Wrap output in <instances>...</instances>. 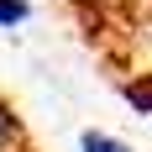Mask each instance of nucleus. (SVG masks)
<instances>
[{"mask_svg": "<svg viewBox=\"0 0 152 152\" xmlns=\"http://www.w3.org/2000/svg\"><path fill=\"white\" fill-rule=\"evenodd\" d=\"M79 147H84V152H131L126 142L105 137V131H84V137H79Z\"/></svg>", "mask_w": 152, "mask_h": 152, "instance_id": "obj_2", "label": "nucleus"}, {"mask_svg": "<svg viewBox=\"0 0 152 152\" xmlns=\"http://www.w3.org/2000/svg\"><path fill=\"white\" fill-rule=\"evenodd\" d=\"M0 152H42L37 137H31V126L21 121V110L0 94Z\"/></svg>", "mask_w": 152, "mask_h": 152, "instance_id": "obj_1", "label": "nucleus"}, {"mask_svg": "<svg viewBox=\"0 0 152 152\" xmlns=\"http://www.w3.org/2000/svg\"><path fill=\"white\" fill-rule=\"evenodd\" d=\"M26 16H31V5H26V0H0V26H5V31H11V26H21Z\"/></svg>", "mask_w": 152, "mask_h": 152, "instance_id": "obj_3", "label": "nucleus"}, {"mask_svg": "<svg viewBox=\"0 0 152 152\" xmlns=\"http://www.w3.org/2000/svg\"><path fill=\"white\" fill-rule=\"evenodd\" d=\"M63 5H68V16H74V21H79V16H89L94 5H100V0H63Z\"/></svg>", "mask_w": 152, "mask_h": 152, "instance_id": "obj_4", "label": "nucleus"}]
</instances>
